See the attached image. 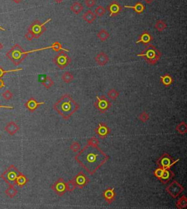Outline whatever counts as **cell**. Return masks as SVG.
I'll return each mask as SVG.
<instances>
[{
  "instance_id": "cell-3",
  "label": "cell",
  "mask_w": 187,
  "mask_h": 209,
  "mask_svg": "<svg viewBox=\"0 0 187 209\" xmlns=\"http://www.w3.org/2000/svg\"><path fill=\"white\" fill-rule=\"evenodd\" d=\"M138 57H142L149 65H155L161 58L162 53L154 45H148L140 53L137 55Z\"/></svg>"
},
{
  "instance_id": "cell-33",
  "label": "cell",
  "mask_w": 187,
  "mask_h": 209,
  "mask_svg": "<svg viewBox=\"0 0 187 209\" xmlns=\"http://www.w3.org/2000/svg\"><path fill=\"white\" fill-rule=\"evenodd\" d=\"M41 83H42L43 85L44 86L45 88L49 89V88H51L53 85H54V82H53V80H52L49 76H45V80H43Z\"/></svg>"
},
{
  "instance_id": "cell-38",
  "label": "cell",
  "mask_w": 187,
  "mask_h": 209,
  "mask_svg": "<svg viewBox=\"0 0 187 209\" xmlns=\"http://www.w3.org/2000/svg\"><path fill=\"white\" fill-rule=\"evenodd\" d=\"M149 118H150L149 115L145 111H143V112H141L138 116V119L140 120V121H142L143 123H145L146 121H148Z\"/></svg>"
},
{
  "instance_id": "cell-16",
  "label": "cell",
  "mask_w": 187,
  "mask_h": 209,
  "mask_svg": "<svg viewBox=\"0 0 187 209\" xmlns=\"http://www.w3.org/2000/svg\"><path fill=\"white\" fill-rule=\"evenodd\" d=\"M45 102H44V101H43V102H37L36 99L32 97V98H30L26 103H25V107H26L31 112H34L39 106L45 104Z\"/></svg>"
},
{
  "instance_id": "cell-1",
  "label": "cell",
  "mask_w": 187,
  "mask_h": 209,
  "mask_svg": "<svg viewBox=\"0 0 187 209\" xmlns=\"http://www.w3.org/2000/svg\"><path fill=\"white\" fill-rule=\"evenodd\" d=\"M110 157L105 154L98 146L87 144L79 151L75 157L79 165L90 175H94L105 163Z\"/></svg>"
},
{
  "instance_id": "cell-43",
  "label": "cell",
  "mask_w": 187,
  "mask_h": 209,
  "mask_svg": "<svg viewBox=\"0 0 187 209\" xmlns=\"http://www.w3.org/2000/svg\"><path fill=\"white\" fill-rule=\"evenodd\" d=\"M25 38H26V40H28L29 41H32L33 39H34V37H33L32 33L28 32L26 34H25Z\"/></svg>"
},
{
  "instance_id": "cell-42",
  "label": "cell",
  "mask_w": 187,
  "mask_h": 209,
  "mask_svg": "<svg viewBox=\"0 0 187 209\" xmlns=\"http://www.w3.org/2000/svg\"><path fill=\"white\" fill-rule=\"evenodd\" d=\"M85 5L88 7L91 8L96 5V2L95 0H85Z\"/></svg>"
},
{
  "instance_id": "cell-11",
  "label": "cell",
  "mask_w": 187,
  "mask_h": 209,
  "mask_svg": "<svg viewBox=\"0 0 187 209\" xmlns=\"http://www.w3.org/2000/svg\"><path fill=\"white\" fill-rule=\"evenodd\" d=\"M72 181H74L75 185H76V187L79 188V189H83L89 183L90 179L84 173L79 172L72 179Z\"/></svg>"
},
{
  "instance_id": "cell-15",
  "label": "cell",
  "mask_w": 187,
  "mask_h": 209,
  "mask_svg": "<svg viewBox=\"0 0 187 209\" xmlns=\"http://www.w3.org/2000/svg\"><path fill=\"white\" fill-rule=\"evenodd\" d=\"M48 49H53V50L56 52H60V51H65V52H69L70 50L68 49H65L62 47V44L59 42H55L53 43V45L50 47H43V48H39V49H37V50H32L30 51H27V53H34V52H37V51H40V50H48Z\"/></svg>"
},
{
  "instance_id": "cell-30",
  "label": "cell",
  "mask_w": 187,
  "mask_h": 209,
  "mask_svg": "<svg viewBox=\"0 0 187 209\" xmlns=\"http://www.w3.org/2000/svg\"><path fill=\"white\" fill-rule=\"evenodd\" d=\"M5 194L10 198H13L18 194V190L15 188V186L10 185V187L5 190Z\"/></svg>"
},
{
  "instance_id": "cell-26",
  "label": "cell",
  "mask_w": 187,
  "mask_h": 209,
  "mask_svg": "<svg viewBox=\"0 0 187 209\" xmlns=\"http://www.w3.org/2000/svg\"><path fill=\"white\" fill-rule=\"evenodd\" d=\"M28 181H29V179L26 178V176L21 173V174L18 176L17 179H16V185H18V187H24L26 184H27Z\"/></svg>"
},
{
  "instance_id": "cell-5",
  "label": "cell",
  "mask_w": 187,
  "mask_h": 209,
  "mask_svg": "<svg viewBox=\"0 0 187 209\" xmlns=\"http://www.w3.org/2000/svg\"><path fill=\"white\" fill-rule=\"evenodd\" d=\"M21 172L18 171V169L15 165H11L6 171L1 175V178L5 181L9 185L15 186L16 181L18 176L21 174Z\"/></svg>"
},
{
  "instance_id": "cell-51",
  "label": "cell",
  "mask_w": 187,
  "mask_h": 209,
  "mask_svg": "<svg viewBox=\"0 0 187 209\" xmlns=\"http://www.w3.org/2000/svg\"><path fill=\"white\" fill-rule=\"evenodd\" d=\"M0 137H1V136H0Z\"/></svg>"
},
{
  "instance_id": "cell-9",
  "label": "cell",
  "mask_w": 187,
  "mask_h": 209,
  "mask_svg": "<svg viewBox=\"0 0 187 209\" xmlns=\"http://www.w3.org/2000/svg\"><path fill=\"white\" fill-rule=\"evenodd\" d=\"M179 161V159L178 160H173L172 158L169 154L167 153H165L162 155L160 158L157 160V165L158 167L164 169H167L170 168L172 165H174L176 163Z\"/></svg>"
},
{
  "instance_id": "cell-45",
  "label": "cell",
  "mask_w": 187,
  "mask_h": 209,
  "mask_svg": "<svg viewBox=\"0 0 187 209\" xmlns=\"http://www.w3.org/2000/svg\"><path fill=\"white\" fill-rule=\"evenodd\" d=\"M0 108H5V109H13V107H9V106H3V105H0Z\"/></svg>"
},
{
  "instance_id": "cell-29",
  "label": "cell",
  "mask_w": 187,
  "mask_h": 209,
  "mask_svg": "<svg viewBox=\"0 0 187 209\" xmlns=\"http://www.w3.org/2000/svg\"><path fill=\"white\" fill-rule=\"evenodd\" d=\"M62 80L65 82V83H70L73 81L74 80V76L71 72H65L64 73L62 74Z\"/></svg>"
},
{
  "instance_id": "cell-14",
  "label": "cell",
  "mask_w": 187,
  "mask_h": 209,
  "mask_svg": "<svg viewBox=\"0 0 187 209\" xmlns=\"http://www.w3.org/2000/svg\"><path fill=\"white\" fill-rule=\"evenodd\" d=\"M107 11L110 13V17H114V16L118 15L122 10V7L117 2L113 1L107 6Z\"/></svg>"
},
{
  "instance_id": "cell-50",
  "label": "cell",
  "mask_w": 187,
  "mask_h": 209,
  "mask_svg": "<svg viewBox=\"0 0 187 209\" xmlns=\"http://www.w3.org/2000/svg\"><path fill=\"white\" fill-rule=\"evenodd\" d=\"M0 30H2V31H4V32H5L6 29L5 28H3V27H2V26H0Z\"/></svg>"
},
{
  "instance_id": "cell-46",
  "label": "cell",
  "mask_w": 187,
  "mask_h": 209,
  "mask_svg": "<svg viewBox=\"0 0 187 209\" xmlns=\"http://www.w3.org/2000/svg\"><path fill=\"white\" fill-rule=\"evenodd\" d=\"M21 1L22 0H12V2H15L16 4H19L21 2Z\"/></svg>"
},
{
  "instance_id": "cell-47",
  "label": "cell",
  "mask_w": 187,
  "mask_h": 209,
  "mask_svg": "<svg viewBox=\"0 0 187 209\" xmlns=\"http://www.w3.org/2000/svg\"><path fill=\"white\" fill-rule=\"evenodd\" d=\"M144 1H145V2H146L147 4H151V2H152L153 1H154V0H144Z\"/></svg>"
},
{
  "instance_id": "cell-7",
  "label": "cell",
  "mask_w": 187,
  "mask_h": 209,
  "mask_svg": "<svg viewBox=\"0 0 187 209\" xmlns=\"http://www.w3.org/2000/svg\"><path fill=\"white\" fill-rule=\"evenodd\" d=\"M94 106L102 114L105 113L112 107V103L105 96H97Z\"/></svg>"
},
{
  "instance_id": "cell-2",
  "label": "cell",
  "mask_w": 187,
  "mask_h": 209,
  "mask_svg": "<svg viewBox=\"0 0 187 209\" xmlns=\"http://www.w3.org/2000/svg\"><path fill=\"white\" fill-rule=\"evenodd\" d=\"M80 105L69 94H64L53 105V109L64 120H69L78 110Z\"/></svg>"
},
{
  "instance_id": "cell-28",
  "label": "cell",
  "mask_w": 187,
  "mask_h": 209,
  "mask_svg": "<svg viewBox=\"0 0 187 209\" xmlns=\"http://www.w3.org/2000/svg\"><path fill=\"white\" fill-rule=\"evenodd\" d=\"M176 129L181 135H185L187 133V125L185 122H181L178 125H176Z\"/></svg>"
},
{
  "instance_id": "cell-20",
  "label": "cell",
  "mask_w": 187,
  "mask_h": 209,
  "mask_svg": "<svg viewBox=\"0 0 187 209\" xmlns=\"http://www.w3.org/2000/svg\"><path fill=\"white\" fill-rule=\"evenodd\" d=\"M95 61L97 62V64L101 67L106 65L107 63V62L109 61V57L108 55L106 54L104 52H100L97 54L94 58Z\"/></svg>"
},
{
  "instance_id": "cell-25",
  "label": "cell",
  "mask_w": 187,
  "mask_h": 209,
  "mask_svg": "<svg viewBox=\"0 0 187 209\" xmlns=\"http://www.w3.org/2000/svg\"><path fill=\"white\" fill-rule=\"evenodd\" d=\"M84 6H83L81 4L78 2H75L72 4V5L70 6V10L72 12H73L76 15H78L83 10H84Z\"/></svg>"
},
{
  "instance_id": "cell-17",
  "label": "cell",
  "mask_w": 187,
  "mask_h": 209,
  "mask_svg": "<svg viewBox=\"0 0 187 209\" xmlns=\"http://www.w3.org/2000/svg\"><path fill=\"white\" fill-rule=\"evenodd\" d=\"M174 177V173L170 170V168L167 169H164L162 173L161 176L159 179V180L161 181L162 184L163 185H166L171 180L172 178Z\"/></svg>"
},
{
  "instance_id": "cell-19",
  "label": "cell",
  "mask_w": 187,
  "mask_h": 209,
  "mask_svg": "<svg viewBox=\"0 0 187 209\" xmlns=\"http://www.w3.org/2000/svg\"><path fill=\"white\" fill-rule=\"evenodd\" d=\"M153 40V38L152 35H151L150 33L148 32V31H144V32H143L142 34L139 36V38H138V41L136 42V44H138V43H142L143 45H148Z\"/></svg>"
},
{
  "instance_id": "cell-34",
  "label": "cell",
  "mask_w": 187,
  "mask_h": 209,
  "mask_svg": "<svg viewBox=\"0 0 187 209\" xmlns=\"http://www.w3.org/2000/svg\"><path fill=\"white\" fill-rule=\"evenodd\" d=\"M107 94V96H108V98L110 99H111V100H113V101H115L116 99L117 98L118 96H119V92H118V91H117L116 90V89H114V88L110 89Z\"/></svg>"
},
{
  "instance_id": "cell-39",
  "label": "cell",
  "mask_w": 187,
  "mask_h": 209,
  "mask_svg": "<svg viewBox=\"0 0 187 209\" xmlns=\"http://www.w3.org/2000/svg\"><path fill=\"white\" fill-rule=\"evenodd\" d=\"M99 144V142L96 136H92V137L89 138V139L87 141V144H89V145L91 146H98Z\"/></svg>"
},
{
  "instance_id": "cell-4",
  "label": "cell",
  "mask_w": 187,
  "mask_h": 209,
  "mask_svg": "<svg viewBox=\"0 0 187 209\" xmlns=\"http://www.w3.org/2000/svg\"><path fill=\"white\" fill-rule=\"evenodd\" d=\"M6 55L16 66H18L26 59L28 53L19 45L16 44L7 52Z\"/></svg>"
},
{
  "instance_id": "cell-21",
  "label": "cell",
  "mask_w": 187,
  "mask_h": 209,
  "mask_svg": "<svg viewBox=\"0 0 187 209\" xmlns=\"http://www.w3.org/2000/svg\"><path fill=\"white\" fill-rule=\"evenodd\" d=\"M5 130L10 134V136H13L14 134L17 133L19 130V126L14 122H10L7 125L5 126Z\"/></svg>"
},
{
  "instance_id": "cell-32",
  "label": "cell",
  "mask_w": 187,
  "mask_h": 209,
  "mask_svg": "<svg viewBox=\"0 0 187 209\" xmlns=\"http://www.w3.org/2000/svg\"><path fill=\"white\" fill-rule=\"evenodd\" d=\"M167 24H166V23L164 21V20H159L157 23H156L154 27L157 31H159V32H163V31L165 30L166 28H167Z\"/></svg>"
},
{
  "instance_id": "cell-8",
  "label": "cell",
  "mask_w": 187,
  "mask_h": 209,
  "mask_svg": "<svg viewBox=\"0 0 187 209\" xmlns=\"http://www.w3.org/2000/svg\"><path fill=\"white\" fill-rule=\"evenodd\" d=\"M53 61L59 69H64L70 65L72 60L70 57L65 53V51H60L59 54L53 59Z\"/></svg>"
},
{
  "instance_id": "cell-12",
  "label": "cell",
  "mask_w": 187,
  "mask_h": 209,
  "mask_svg": "<svg viewBox=\"0 0 187 209\" xmlns=\"http://www.w3.org/2000/svg\"><path fill=\"white\" fill-rule=\"evenodd\" d=\"M51 189L53 190L57 195L62 196L66 192V182L62 178H59L57 181L51 186Z\"/></svg>"
},
{
  "instance_id": "cell-10",
  "label": "cell",
  "mask_w": 187,
  "mask_h": 209,
  "mask_svg": "<svg viewBox=\"0 0 187 209\" xmlns=\"http://www.w3.org/2000/svg\"><path fill=\"white\" fill-rule=\"evenodd\" d=\"M166 192L174 199L177 198L184 190V187L177 181H173L166 187Z\"/></svg>"
},
{
  "instance_id": "cell-49",
  "label": "cell",
  "mask_w": 187,
  "mask_h": 209,
  "mask_svg": "<svg viewBox=\"0 0 187 209\" xmlns=\"http://www.w3.org/2000/svg\"><path fill=\"white\" fill-rule=\"evenodd\" d=\"M3 47H4V46H3V45H2V43H1V42H0V50H2V48H3Z\"/></svg>"
},
{
  "instance_id": "cell-18",
  "label": "cell",
  "mask_w": 187,
  "mask_h": 209,
  "mask_svg": "<svg viewBox=\"0 0 187 209\" xmlns=\"http://www.w3.org/2000/svg\"><path fill=\"white\" fill-rule=\"evenodd\" d=\"M104 199L108 204H111L116 200V192L114 188H107L103 192Z\"/></svg>"
},
{
  "instance_id": "cell-31",
  "label": "cell",
  "mask_w": 187,
  "mask_h": 209,
  "mask_svg": "<svg viewBox=\"0 0 187 209\" xmlns=\"http://www.w3.org/2000/svg\"><path fill=\"white\" fill-rule=\"evenodd\" d=\"M97 37L102 42H105L110 37V34L105 29H101L97 34Z\"/></svg>"
},
{
  "instance_id": "cell-48",
  "label": "cell",
  "mask_w": 187,
  "mask_h": 209,
  "mask_svg": "<svg viewBox=\"0 0 187 209\" xmlns=\"http://www.w3.org/2000/svg\"><path fill=\"white\" fill-rule=\"evenodd\" d=\"M54 1H55L57 3H62V2H64V0H54Z\"/></svg>"
},
{
  "instance_id": "cell-44",
  "label": "cell",
  "mask_w": 187,
  "mask_h": 209,
  "mask_svg": "<svg viewBox=\"0 0 187 209\" xmlns=\"http://www.w3.org/2000/svg\"><path fill=\"white\" fill-rule=\"evenodd\" d=\"M4 87H5V82L0 78V89L4 88Z\"/></svg>"
},
{
  "instance_id": "cell-41",
  "label": "cell",
  "mask_w": 187,
  "mask_h": 209,
  "mask_svg": "<svg viewBox=\"0 0 187 209\" xmlns=\"http://www.w3.org/2000/svg\"><path fill=\"white\" fill-rule=\"evenodd\" d=\"M2 96H3V98H5L6 101H9V100H10V99H11L12 98L13 95H12V93L10 92V91L9 90H7L2 94Z\"/></svg>"
},
{
  "instance_id": "cell-13",
  "label": "cell",
  "mask_w": 187,
  "mask_h": 209,
  "mask_svg": "<svg viewBox=\"0 0 187 209\" xmlns=\"http://www.w3.org/2000/svg\"><path fill=\"white\" fill-rule=\"evenodd\" d=\"M94 132L99 138H105L111 133V129L107 124L101 122V123H99L97 128L94 129Z\"/></svg>"
},
{
  "instance_id": "cell-6",
  "label": "cell",
  "mask_w": 187,
  "mask_h": 209,
  "mask_svg": "<svg viewBox=\"0 0 187 209\" xmlns=\"http://www.w3.org/2000/svg\"><path fill=\"white\" fill-rule=\"evenodd\" d=\"M51 20V18L45 20L44 23L39 22V20H35L30 25V26L28 28V32L32 33V34L35 39H38L39 37H41L43 33L46 31V28H45V25L48 24Z\"/></svg>"
},
{
  "instance_id": "cell-40",
  "label": "cell",
  "mask_w": 187,
  "mask_h": 209,
  "mask_svg": "<svg viewBox=\"0 0 187 209\" xmlns=\"http://www.w3.org/2000/svg\"><path fill=\"white\" fill-rule=\"evenodd\" d=\"M23 69L22 68H18L17 69H11V70H7V71H5V70H4L2 68L1 66H0V78H2V76L5 75V74L8 73V72H18V71H21V70H22Z\"/></svg>"
},
{
  "instance_id": "cell-36",
  "label": "cell",
  "mask_w": 187,
  "mask_h": 209,
  "mask_svg": "<svg viewBox=\"0 0 187 209\" xmlns=\"http://www.w3.org/2000/svg\"><path fill=\"white\" fill-rule=\"evenodd\" d=\"M95 15L98 17H103L105 14V9L103 6L99 5L95 9Z\"/></svg>"
},
{
  "instance_id": "cell-27",
  "label": "cell",
  "mask_w": 187,
  "mask_h": 209,
  "mask_svg": "<svg viewBox=\"0 0 187 209\" xmlns=\"http://www.w3.org/2000/svg\"><path fill=\"white\" fill-rule=\"evenodd\" d=\"M176 207L178 209H184L186 208L187 207V198L185 195L181 196V198H180L178 200V201L176 202Z\"/></svg>"
},
{
  "instance_id": "cell-35",
  "label": "cell",
  "mask_w": 187,
  "mask_h": 209,
  "mask_svg": "<svg viewBox=\"0 0 187 209\" xmlns=\"http://www.w3.org/2000/svg\"><path fill=\"white\" fill-rule=\"evenodd\" d=\"M80 147H81V146H80V143L77 142V141H74V142L71 144V145H70V150H72L73 152H78L80 151Z\"/></svg>"
},
{
  "instance_id": "cell-23",
  "label": "cell",
  "mask_w": 187,
  "mask_h": 209,
  "mask_svg": "<svg viewBox=\"0 0 187 209\" xmlns=\"http://www.w3.org/2000/svg\"><path fill=\"white\" fill-rule=\"evenodd\" d=\"M125 8H131V9H133L135 10V12H136L138 14H141L143 13V12L145 11V5H143L142 2H138L135 4V6H129V5H125L124 6Z\"/></svg>"
},
{
  "instance_id": "cell-22",
  "label": "cell",
  "mask_w": 187,
  "mask_h": 209,
  "mask_svg": "<svg viewBox=\"0 0 187 209\" xmlns=\"http://www.w3.org/2000/svg\"><path fill=\"white\" fill-rule=\"evenodd\" d=\"M160 80H161L162 84L165 87L170 86L174 82L172 76L169 74H165L163 76H160Z\"/></svg>"
},
{
  "instance_id": "cell-37",
  "label": "cell",
  "mask_w": 187,
  "mask_h": 209,
  "mask_svg": "<svg viewBox=\"0 0 187 209\" xmlns=\"http://www.w3.org/2000/svg\"><path fill=\"white\" fill-rule=\"evenodd\" d=\"M66 192H72L74 191L75 189L76 188V185H75L74 181H72V179L68 181L67 183H66Z\"/></svg>"
},
{
  "instance_id": "cell-24",
  "label": "cell",
  "mask_w": 187,
  "mask_h": 209,
  "mask_svg": "<svg viewBox=\"0 0 187 209\" xmlns=\"http://www.w3.org/2000/svg\"><path fill=\"white\" fill-rule=\"evenodd\" d=\"M83 18H84L85 21L89 23V24H92V23L97 19V15H95V13H94L91 10H89L84 14Z\"/></svg>"
}]
</instances>
